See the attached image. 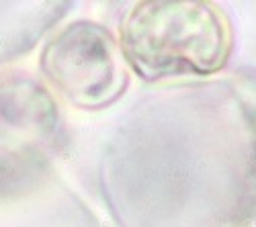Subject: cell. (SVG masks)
<instances>
[{"instance_id": "obj_1", "label": "cell", "mask_w": 256, "mask_h": 227, "mask_svg": "<svg viewBox=\"0 0 256 227\" xmlns=\"http://www.w3.org/2000/svg\"><path fill=\"white\" fill-rule=\"evenodd\" d=\"M125 45L136 68L152 78L209 72L224 61L226 33L220 16L201 4H150L134 12Z\"/></svg>"}, {"instance_id": "obj_2", "label": "cell", "mask_w": 256, "mask_h": 227, "mask_svg": "<svg viewBox=\"0 0 256 227\" xmlns=\"http://www.w3.org/2000/svg\"><path fill=\"white\" fill-rule=\"evenodd\" d=\"M44 68L70 100L102 105L119 90L113 43L92 25H74L48 47Z\"/></svg>"}]
</instances>
